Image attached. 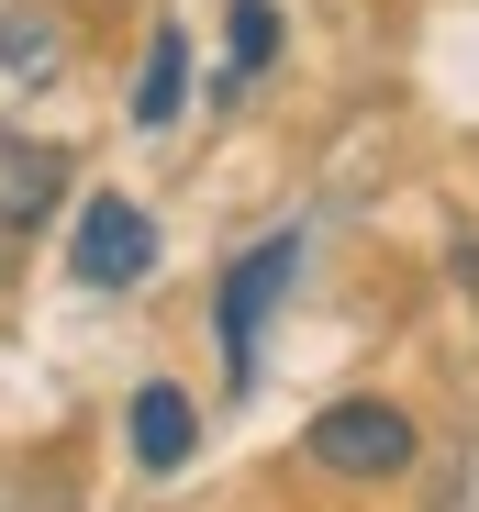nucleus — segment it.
I'll return each mask as SVG.
<instances>
[{
	"instance_id": "2",
	"label": "nucleus",
	"mask_w": 479,
	"mask_h": 512,
	"mask_svg": "<svg viewBox=\"0 0 479 512\" xmlns=\"http://www.w3.org/2000/svg\"><path fill=\"white\" fill-rule=\"evenodd\" d=\"M312 468H335V479H402L413 468V423L390 401H335L324 423H312Z\"/></svg>"
},
{
	"instance_id": "1",
	"label": "nucleus",
	"mask_w": 479,
	"mask_h": 512,
	"mask_svg": "<svg viewBox=\"0 0 479 512\" xmlns=\"http://www.w3.org/2000/svg\"><path fill=\"white\" fill-rule=\"evenodd\" d=\"M67 268L90 279V290H134V279L156 268V223H145V201H123V190L78 201V234H67Z\"/></svg>"
},
{
	"instance_id": "8",
	"label": "nucleus",
	"mask_w": 479,
	"mask_h": 512,
	"mask_svg": "<svg viewBox=\"0 0 479 512\" xmlns=\"http://www.w3.org/2000/svg\"><path fill=\"white\" fill-rule=\"evenodd\" d=\"M279 56V0H234V78H257Z\"/></svg>"
},
{
	"instance_id": "4",
	"label": "nucleus",
	"mask_w": 479,
	"mask_h": 512,
	"mask_svg": "<svg viewBox=\"0 0 479 512\" xmlns=\"http://www.w3.org/2000/svg\"><path fill=\"white\" fill-rule=\"evenodd\" d=\"M67 201V156L45 134H0V234H34Z\"/></svg>"
},
{
	"instance_id": "7",
	"label": "nucleus",
	"mask_w": 479,
	"mask_h": 512,
	"mask_svg": "<svg viewBox=\"0 0 479 512\" xmlns=\"http://www.w3.org/2000/svg\"><path fill=\"white\" fill-rule=\"evenodd\" d=\"M0 78H56V23L45 12H0Z\"/></svg>"
},
{
	"instance_id": "3",
	"label": "nucleus",
	"mask_w": 479,
	"mask_h": 512,
	"mask_svg": "<svg viewBox=\"0 0 479 512\" xmlns=\"http://www.w3.org/2000/svg\"><path fill=\"white\" fill-rule=\"evenodd\" d=\"M290 268H301V234H268L257 256H234V279H223V301H212V323H223V368H234V379L257 368V323H268V301L290 290Z\"/></svg>"
},
{
	"instance_id": "6",
	"label": "nucleus",
	"mask_w": 479,
	"mask_h": 512,
	"mask_svg": "<svg viewBox=\"0 0 479 512\" xmlns=\"http://www.w3.org/2000/svg\"><path fill=\"white\" fill-rule=\"evenodd\" d=\"M179 101H190V34H179V23H156L145 78H134V123H145V134H168V123H179Z\"/></svg>"
},
{
	"instance_id": "5",
	"label": "nucleus",
	"mask_w": 479,
	"mask_h": 512,
	"mask_svg": "<svg viewBox=\"0 0 479 512\" xmlns=\"http://www.w3.org/2000/svg\"><path fill=\"white\" fill-rule=\"evenodd\" d=\"M190 446H201V412H190V390H134V457L145 468H190Z\"/></svg>"
},
{
	"instance_id": "9",
	"label": "nucleus",
	"mask_w": 479,
	"mask_h": 512,
	"mask_svg": "<svg viewBox=\"0 0 479 512\" xmlns=\"http://www.w3.org/2000/svg\"><path fill=\"white\" fill-rule=\"evenodd\" d=\"M0 268H12V234H0Z\"/></svg>"
}]
</instances>
